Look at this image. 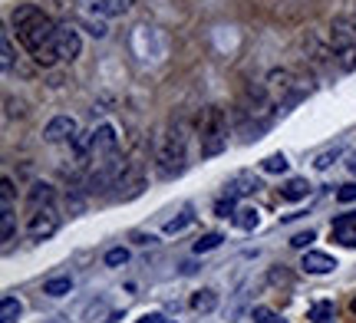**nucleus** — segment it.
Instances as JSON below:
<instances>
[{
  "label": "nucleus",
  "instance_id": "1",
  "mask_svg": "<svg viewBox=\"0 0 356 323\" xmlns=\"http://www.w3.org/2000/svg\"><path fill=\"white\" fill-rule=\"evenodd\" d=\"M13 30H17L20 47L33 56V63L53 66L60 60V53H56V30H60V24H56L43 7H37V3H20V7L13 10Z\"/></svg>",
  "mask_w": 356,
  "mask_h": 323
},
{
  "label": "nucleus",
  "instance_id": "6",
  "mask_svg": "<svg viewBox=\"0 0 356 323\" xmlns=\"http://www.w3.org/2000/svg\"><path fill=\"white\" fill-rule=\"evenodd\" d=\"M115 152H119V135H115L113 126H99V129L89 135L86 156L92 165H113Z\"/></svg>",
  "mask_w": 356,
  "mask_h": 323
},
{
  "label": "nucleus",
  "instance_id": "17",
  "mask_svg": "<svg viewBox=\"0 0 356 323\" xmlns=\"http://www.w3.org/2000/svg\"><path fill=\"white\" fill-rule=\"evenodd\" d=\"M20 313H24V304L7 294V297H3V304H0V320H3V323H17V320H20Z\"/></svg>",
  "mask_w": 356,
  "mask_h": 323
},
{
  "label": "nucleus",
  "instance_id": "15",
  "mask_svg": "<svg viewBox=\"0 0 356 323\" xmlns=\"http://www.w3.org/2000/svg\"><path fill=\"white\" fill-rule=\"evenodd\" d=\"M215 307H218V294H215V290H208V287H204V290H198V294L191 297V310H195V313H211Z\"/></svg>",
  "mask_w": 356,
  "mask_h": 323
},
{
  "label": "nucleus",
  "instance_id": "22",
  "mask_svg": "<svg viewBox=\"0 0 356 323\" xmlns=\"http://www.w3.org/2000/svg\"><path fill=\"white\" fill-rule=\"evenodd\" d=\"M132 3H136V0H99L96 7H99L102 13H109V17H113V13H126Z\"/></svg>",
  "mask_w": 356,
  "mask_h": 323
},
{
  "label": "nucleus",
  "instance_id": "18",
  "mask_svg": "<svg viewBox=\"0 0 356 323\" xmlns=\"http://www.w3.org/2000/svg\"><path fill=\"white\" fill-rule=\"evenodd\" d=\"M73 290V281L70 277H50L47 284H43V294H50V297H66Z\"/></svg>",
  "mask_w": 356,
  "mask_h": 323
},
{
  "label": "nucleus",
  "instance_id": "9",
  "mask_svg": "<svg viewBox=\"0 0 356 323\" xmlns=\"http://www.w3.org/2000/svg\"><path fill=\"white\" fill-rule=\"evenodd\" d=\"M76 135V119L73 116H56L47 122V129H43V139L47 142H66V139H73Z\"/></svg>",
  "mask_w": 356,
  "mask_h": 323
},
{
  "label": "nucleus",
  "instance_id": "11",
  "mask_svg": "<svg viewBox=\"0 0 356 323\" xmlns=\"http://www.w3.org/2000/svg\"><path fill=\"white\" fill-rule=\"evenodd\" d=\"M300 267H304L307 274H330V271H337V260H333L330 254H320V251H307L304 260H300Z\"/></svg>",
  "mask_w": 356,
  "mask_h": 323
},
{
  "label": "nucleus",
  "instance_id": "35",
  "mask_svg": "<svg viewBox=\"0 0 356 323\" xmlns=\"http://www.w3.org/2000/svg\"><path fill=\"white\" fill-rule=\"evenodd\" d=\"M353 313H356V297H353Z\"/></svg>",
  "mask_w": 356,
  "mask_h": 323
},
{
  "label": "nucleus",
  "instance_id": "7",
  "mask_svg": "<svg viewBox=\"0 0 356 323\" xmlns=\"http://www.w3.org/2000/svg\"><path fill=\"white\" fill-rule=\"evenodd\" d=\"M56 228H60V215H56V208L53 205H43V208H33V211H30L26 234H30L33 241H47V238H53Z\"/></svg>",
  "mask_w": 356,
  "mask_h": 323
},
{
  "label": "nucleus",
  "instance_id": "33",
  "mask_svg": "<svg viewBox=\"0 0 356 323\" xmlns=\"http://www.w3.org/2000/svg\"><path fill=\"white\" fill-rule=\"evenodd\" d=\"M136 323H165V317H162V313H145V317H139Z\"/></svg>",
  "mask_w": 356,
  "mask_h": 323
},
{
  "label": "nucleus",
  "instance_id": "8",
  "mask_svg": "<svg viewBox=\"0 0 356 323\" xmlns=\"http://www.w3.org/2000/svg\"><path fill=\"white\" fill-rule=\"evenodd\" d=\"M79 50H83V40H79V33L70 24H60V30H56V53H60V60L73 63V60L79 56Z\"/></svg>",
  "mask_w": 356,
  "mask_h": 323
},
{
  "label": "nucleus",
  "instance_id": "21",
  "mask_svg": "<svg viewBox=\"0 0 356 323\" xmlns=\"http://www.w3.org/2000/svg\"><path fill=\"white\" fill-rule=\"evenodd\" d=\"M221 241H225V238H221L218 231L202 234V238L195 241V254H204V251H215V247H221Z\"/></svg>",
  "mask_w": 356,
  "mask_h": 323
},
{
  "label": "nucleus",
  "instance_id": "4",
  "mask_svg": "<svg viewBox=\"0 0 356 323\" xmlns=\"http://www.w3.org/2000/svg\"><path fill=\"white\" fill-rule=\"evenodd\" d=\"M330 47L333 56L343 69H356V20L337 17L330 24Z\"/></svg>",
  "mask_w": 356,
  "mask_h": 323
},
{
  "label": "nucleus",
  "instance_id": "27",
  "mask_svg": "<svg viewBox=\"0 0 356 323\" xmlns=\"http://www.w3.org/2000/svg\"><path fill=\"white\" fill-rule=\"evenodd\" d=\"M188 224H191V211H181V218H172V221H168L165 231L168 234H178V231H185Z\"/></svg>",
  "mask_w": 356,
  "mask_h": 323
},
{
  "label": "nucleus",
  "instance_id": "30",
  "mask_svg": "<svg viewBox=\"0 0 356 323\" xmlns=\"http://www.w3.org/2000/svg\"><path fill=\"white\" fill-rule=\"evenodd\" d=\"M43 3H47V7H50L53 13H60V17L73 10V0H43Z\"/></svg>",
  "mask_w": 356,
  "mask_h": 323
},
{
  "label": "nucleus",
  "instance_id": "14",
  "mask_svg": "<svg viewBox=\"0 0 356 323\" xmlns=\"http://www.w3.org/2000/svg\"><path fill=\"white\" fill-rule=\"evenodd\" d=\"M307 320H314V323H337V310H333L330 300H320V304H314V307L307 310Z\"/></svg>",
  "mask_w": 356,
  "mask_h": 323
},
{
  "label": "nucleus",
  "instance_id": "23",
  "mask_svg": "<svg viewBox=\"0 0 356 323\" xmlns=\"http://www.w3.org/2000/svg\"><path fill=\"white\" fill-rule=\"evenodd\" d=\"M287 165H291V162H287L284 156H270V158L261 162V168H264L267 175H280V172H287Z\"/></svg>",
  "mask_w": 356,
  "mask_h": 323
},
{
  "label": "nucleus",
  "instance_id": "32",
  "mask_svg": "<svg viewBox=\"0 0 356 323\" xmlns=\"http://www.w3.org/2000/svg\"><path fill=\"white\" fill-rule=\"evenodd\" d=\"M310 241H314V231L293 234V238H291V245H293V247H307V245H310Z\"/></svg>",
  "mask_w": 356,
  "mask_h": 323
},
{
  "label": "nucleus",
  "instance_id": "36",
  "mask_svg": "<svg viewBox=\"0 0 356 323\" xmlns=\"http://www.w3.org/2000/svg\"><path fill=\"white\" fill-rule=\"evenodd\" d=\"M96 3H99V0H92V7H96Z\"/></svg>",
  "mask_w": 356,
  "mask_h": 323
},
{
  "label": "nucleus",
  "instance_id": "24",
  "mask_svg": "<svg viewBox=\"0 0 356 323\" xmlns=\"http://www.w3.org/2000/svg\"><path fill=\"white\" fill-rule=\"evenodd\" d=\"M0 63H3V69H7V73L13 69V43H10V37H7V33L0 37Z\"/></svg>",
  "mask_w": 356,
  "mask_h": 323
},
{
  "label": "nucleus",
  "instance_id": "25",
  "mask_svg": "<svg viewBox=\"0 0 356 323\" xmlns=\"http://www.w3.org/2000/svg\"><path fill=\"white\" fill-rule=\"evenodd\" d=\"M251 317H254V323H287L280 313L270 310V307H254V310H251Z\"/></svg>",
  "mask_w": 356,
  "mask_h": 323
},
{
  "label": "nucleus",
  "instance_id": "10",
  "mask_svg": "<svg viewBox=\"0 0 356 323\" xmlns=\"http://www.w3.org/2000/svg\"><path fill=\"white\" fill-rule=\"evenodd\" d=\"M333 241H340L343 247H356V215H343V218L333 221Z\"/></svg>",
  "mask_w": 356,
  "mask_h": 323
},
{
  "label": "nucleus",
  "instance_id": "19",
  "mask_svg": "<svg viewBox=\"0 0 356 323\" xmlns=\"http://www.w3.org/2000/svg\"><path fill=\"white\" fill-rule=\"evenodd\" d=\"M261 185L254 179H248V175H238V179L228 185V198H238V194H248V192H257Z\"/></svg>",
  "mask_w": 356,
  "mask_h": 323
},
{
  "label": "nucleus",
  "instance_id": "5",
  "mask_svg": "<svg viewBox=\"0 0 356 323\" xmlns=\"http://www.w3.org/2000/svg\"><path fill=\"white\" fill-rule=\"evenodd\" d=\"M267 92L277 99L280 109L300 103V99L307 96V90L297 83V76H293L291 69H270V76H267Z\"/></svg>",
  "mask_w": 356,
  "mask_h": 323
},
{
  "label": "nucleus",
  "instance_id": "29",
  "mask_svg": "<svg viewBox=\"0 0 356 323\" xmlns=\"http://www.w3.org/2000/svg\"><path fill=\"white\" fill-rule=\"evenodd\" d=\"M0 224H3V247H10V241H13V215H3V211H0Z\"/></svg>",
  "mask_w": 356,
  "mask_h": 323
},
{
  "label": "nucleus",
  "instance_id": "16",
  "mask_svg": "<svg viewBox=\"0 0 356 323\" xmlns=\"http://www.w3.org/2000/svg\"><path fill=\"white\" fill-rule=\"evenodd\" d=\"M43 205H53V188L47 181H37V185L30 188V211H33V208H43Z\"/></svg>",
  "mask_w": 356,
  "mask_h": 323
},
{
  "label": "nucleus",
  "instance_id": "31",
  "mask_svg": "<svg viewBox=\"0 0 356 323\" xmlns=\"http://www.w3.org/2000/svg\"><path fill=\"white\" fill-rule=\"evenodd\" d=\"M337 198H340V201H356V185H340V192H337Z\"/></svg>",
  "mask_w": 356,
  "mask_h": 323
},
{
  "label": "nucleus",
  "instance_id": "13",
  "mask_svg": "<svg viewBox=\"0 0 356 323\" xmlns=\"http://www.w3.org/2000/svg\"><path fill=\"white\" fill-rule=\"evenodd\" d=\"M307 194H310V185H307L304 179H291L280 185V198H287V201H300Z\"/></svg>",
  "mask_w": 356,
  "mask_h": 323
},
{
  "label": "nucleus",
  "instance_id": "26",
  "mask_svg": "<svg viewBox=\"0 0 356 323\" xmlns=\"http://www.w3.org/2000/svg\"><path fill=\"white\" fill-rule=\"evenodd\" d=\"M122 264H129V251L126 247H113L106 254V267H122Z\"/></svg>",
  "mask_w": 356,
  "mask_h": 323
},
{
  "label": "nucleus",
  "instance_id": "28",
  "mask_svg": "<svg viewBox=\"0 0 356 323\" xmlns=\"http://www.w3.org/2000/svg\"><path fill=\"white\" fill-rule=\"evenodd\" d=\"M234 211H238V208H234V198H228V201L221 198V201L215 205V215H218V218H234Z\"/></svg>",
  "mask_w": 356,
  "mask_h": 323
},
{
  "label": "nucleus",
  "instance_id": "3",
  "mask_svg": "<svg viewBox=\"0 0 356 323\" xmlns=\"http://www.w3.org/2000/svg\"><path fill=\"white\" fill-rule=\"evenodd\" d=\"M198 139H202V156L215 158L228 149V116L221 106H208L202 109V119H198Z\"/></svg>",
  "mask_w": 356,
  "mask_h": 323
},
{
  "label": "nucleus",
  "instance_id": "12",
  "mask_svg": "<svg viewBox=\"0 0 356 323\" xmlns=\"http://www.w3.org/2000/svg\"><path fill=\"white\" fill-rule=\"evenodd\" d=\"M234 224H238V228H241V231H254L257 224H261V211H257V208H251V205H244V208H238V211H234Z\"/></svg>",
  "mask_w": 356,
  "mask_h": 323
},
{
  "label": "nucleus",
  "instance_id": "2",
  "mask_svg": "<svg viewBox=\"0 0 356 323\" xmlns=\"http://www.w3.org/2000/svg\"><path fill=\"white\" fill-rule=\"evenodd\" d=\"M155 162L168 179L185 172V129L178 122H168L162 135L155 139Z\"/></svg>",
  "mask_w": 356,
  "mask_h": 323
},
{
  "label": "nucleus",
  "instance_id": "34",
  "mask_svg": "<svg viewBox=\"0 0 356 323\" xmlns=\"http://www.w3.org/2000/svg\"><path fill=\"white\" fill-rule=\"evenodd\" d=\"M346 168H350V172H353V175H356V156H350V162H346Z\"/></svg>",
  "mask_w": 356,
  "mask_h": 323
},
{
  "label": "nucleus",
  "instance_id": "20",
  "mask_svg": "<svg viewBox=\"0 0 356 323\" xmlns=\"http://www.w3.org/2000/svg\"><path fill=\"white\" fill-rule=\"evenodd\" d=\"M340 156H343V145H333V149H327V152H320V156L314 158V168H317V172H327Z\"/></svg>",
  "mask_w": 356,
  "mask_h": 323
}]
</instances>
